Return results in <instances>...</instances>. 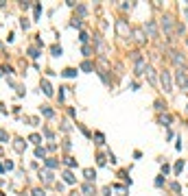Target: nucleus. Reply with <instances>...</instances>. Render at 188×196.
Masks as SVG:
<instances>
[{"mask_svg":"<svg viewBox=\"0 0 188 196\" xmlns=\"http://www.w3.org/2000/svg\"><path fill=\"white\" fill-rule=\"evenodd\" d=\"M162 85H164V92H171V76H168V72H162Z\"/></svg>","mask_w":188,"mask_h":196,"instance_id":"obj_1","label":"nucleus"},{"mask_svg":"<svg viewBox=\"0 0 188 196\" xmlns=\"http://www.w3.org/2000/svg\"><path fill=\"white\" fill-rule=\"evenodd\" d=\"M147 33L151 37H155L158 35V26H155V22H147Z\"/></svg>","mask_w":188,"mask_h":196,"instance_id":"obj_2","label":"nucleus"},{"mask_svg":"<svg viewBox=\"0 0 188 196\" xmlns=\"http://www.w3.org/2000/svg\"><path fill=\"white\" fill-rule=\"evenodd\" d=\"M42 89H44V94H46V96H53V87H51V83H48L46 78L42 81Z\"/></svg>","mask_w":188,"mask_h":196,"instance_id":"obj_3","label":"nucleus"},{"mask_svg":"<svg viewBox=\"0 0 188 196\" xmlns=\"http://www.w3.org/2000/svg\"><path fill=\"white\" fill-rule=\"evenodd\" d=\"M83 174H85V179H87V181H94V177H96V172H94L92 168H87V170L83 172Z\"/></svg>","mask_w":188,"mask_h":196,"instance_id":"obj_4","label":"nucleus"},{"mask_svg":"<svg viewBox=\"0 0 188 196\" xmlns=\"http://www.w3.org/2000/svg\"><path fill=\"white\" fill-rule=\"evenodd\" d=\"M61 74H64V76H68V78H70V76H77V70H74V68H66V70L61 72Z\"/></svg>","mask_w":188,"mask_h":196,"instance_id":"obj_5","label":"nucleus"},{"mask_svg":"<svg viewBox=\"0 0 188 196\" xmlns=\"http://www.w3.org/2000/svg\"><path fill=\"white\" fill-rule=\"evenodd\" d=\"M64 181L72 185V183H74V177H72V172H64Z\"/></svg>","mask_w":188,"mask_h":196,"instance_id":"obj_6","label":"nucleus"},{"mask_svg":"<svg viewBox=\"0 0 188 196\" xmlns=\"http://www.w3.org/2000/svg\"><path fill=\"white\" fill-rule=\"evenodd\" d=\"M24 139H15V150H18V153H22V150H24Z\"/></svg>","mask_w":188,"mask_h":196,"instance_id":"obj_7","label":"nucleus"},{"mask_svg":"<svg viewBox=\"0 0 188 196\" xmlns=\"http://www.w3.org/2000/svg\"><path fill=\"white\" fill-rule=\"evenodd\" d=\"M81 70H83V72H92L94 68H92V63H90V61H83V63H81Z\"/></svg>","mask_w":188,"mask_h":196,"instance_id":"obj_8","label":"nucleus"},{"mask_svg":"<svg viewBox=\"0 0 188 196\" xmlns=\"http://www.w3.org/2000/svg\"><path fill=\"white\" fill-rule=\"evenodd\" d=\"M42 113L46 116V118H53V116H55V111H53L51 107H42Z\"/></svg>","mask_w":188,"mask_h":196,"instance_id":"obj_9","label":"nucleus"},{"mask_svg":"<svg viewBox=\"0 0 188 196\" xmlns=\"http://www.w3.org/2000/svg\"><path fill=\"white\" fill-rule=\"evenodd\" d=\"M145 72V61H138V65H136V74H142Z\"/></svg>","mask_w":188,"mask_h":196,"instance_id":"obj_10","label":"nucleus"},{"mask_svg":"<svg viewBox=\"0 0 188 196\" xmlns=\"http://www.w3.org/2000/svg\"><path fill=\"white\" fill-rule=\"evenodd\" d=\"M0 142H9V133L4 129H0Z\"/></svg>","mask_w":188,"mask_h":196,"instance_id":"obj_11","label":"nucleus"},{"mask_svg":"<svg viewBox=\"0 0 188 196\" xmlns=\"http://www.w3.org/2000/svg\"><path fill=\"white\" fill-rule=\"evenodd\" d=\"M164 29H166V31L173 29V20H171V18H164Z\"/></svg>","mask_w":188,"mask_h":196,"instance_id":"obj_12","label":"nucleus"},{"mask_svg":"<svg viewBox=\"0 0 188 196\" xmlns=\"http://www.w3.org/2000/svg\"><path fill=\"white\" fill-rule=\"evenodd\" d=\"M83 194L85 196H92V185H90V183H85V185H83Z\"/></svg>","mask_w":188,"mask_h":196,"instance_id":"obj_13","label":"nucleus"},{"mask_svg":"<svg viewBox=\"0 0 188 196\" xmlns=\"http://www.w3.org/2000/svg\"><path fill=\"white\" fill-rule=\"evenodd\" d=\"M51 50H53V55H55V57H59V55L64 52V50H61V46H53Z\"/></svg>","mask_w":188,"mask_h":196,"instance_id":"obj_14","label":"nucleus"},{"mask_svg":"<svg viewBox=\"0 0 188 196\" xmlns=\"http://www.w3.org/2000/svg\"><path fill=\"white\" fill-rule=\"evenodd\" d=\"M29 142H33V144H40V142H42V137H40V135H31V137H29Z\"/></svg>","mask_w":188,"mask_h":196,"instance_id":"obj_15","label":"nucleus"},{"mask_svg":"<svg viewBox=\"0 0 188 196\" xmlns=\"http://www.w3.org/2000/svg\"><path fill=\"white\" fill-rule=\"evenodd\" d=\"M44 181L51 183V181H53V172H44Z\"/></svg>","mask_w":188,"mask_h":196,"instance_id":"obj_16","label":"nucleus"},{"mask_svg":"<svg viewBox=\"0 0 188 196\" xmlns=\"http://www.w3.org/2000/svg\"><path fill=\"white\" fill-rule=\"evenodd\" d=\"M147 74H149V78H151V83H155V74H153L151 68H147Z\"/></svg>","mask_w":188,"mask_h":196,"instance_id":"obj_17","label":"nucleus"},{"mask_svg":"<svg viewBox=\"0 0 188 196\" xmlns=\"http://www.w3.org/2000/svg\"><path fill=\"white\" fill-rule=\"evenodd\" d=\"M118 31H120V33H127V26H125V22H123V20L118 22Z\"/></svg>","mask_w":188,"mask_h":196,"instance_id":"obj_18","label":"nucleus"},{"mask_svg":"<svg viewBox=\"0 0 188 196\" xmlns=\"http://www.w3.org/2000/svg\"><path fill=\"white\" fill-rule=\"evenodd\" d=\"M46 166L48 168H57V161H55V159H46Z\"/></svg>","mask_w":188,"mask_h":196,"instance_id":"obj_19","label":"nucleus"},{"mask_svg":"<svg viewBox=\"0 0 188 196\" xmlns=\"http://www.w3.org/2000/svg\"><path fill=\"white\" fill-rule=\"evenodd\" d=\"M29 55H31L33 59H35V57H40V52H37V48H31V50H29Z\"/></svg>","mask_w":188,"mask_h":196,"instance_id":"obj_20","label":"nucleus"},{"mask_svg":"<svg viewBox=\"0 0 188 196\" xmlns=\"http://www.w3.org/2000/svg\"><path fill=\"white\" fill-rule=\"evenodd\" d=\"M181 168H184V161H177L175 164V172H181Z\"/></svg>","mask_w":188,"mask_h":196,"instance_id":"obj_21","label":"nucleus"},{"mask_svg":"<svg viewBox=\"0 0 188 196\" xmlns=\"http://www.w3.org/2000/svg\"><path fill=\"white\" fill-rule=\"evenodd\" d=\"M155 185H158V187L164 185V177H158V179H155Z\"/></svg>","mask_w":188,"mask_h":196,"instance_id":"obj_22","label":"nucleus"},{"mask_svg":"<svg viewBox=\"0 0 188 196\" xmlns=\"http://www.w3.org/2000/svg\"><path fill=\"white\" fill-rule=\"evenodd\" d=\"M79 39H81V42H83V44H85V42H87V39H90V35H87V33H81V35H79Z\"/></svg>","mask_w":188,"mask_h":196,"instance_id":"obj_23","label":"nucleus"},{"mask_svg":"<svg viewBox=\"0 0 188 196\" xmlns=\"http://www.w3.org/2000/svg\"><path fill=\"white\" fill-rule=\"evenodd\" d=\"M33 196H46V194H44V190H33Z\"/></svg>","mask_w":188,"mask_h":196,"instance_id":"obj_24","label":"nucleus"},{"mask_svg":"<svg viewBox=\"0 0 188 196\" xmlns=\"http://www.w3.org/2000/svg\"><path fill=\"white\" fill-rule=\"evenodd\" d=\"M40 13H42V7H40V4H35V18H40Z\"/></svg>","mask_w":188,"mask_h":196,"instance_id":"obj_25","label":"nucleus"},{"mask_svg":"<svg viewBox=\"0 0 188 196\" xmlns=\"http://www.w3.org/2000/svg\"><path fill=\"white\" fill-rule=\"evenodd\" d=\"M136 39H138V42H145V37H142V33H140V31H136Z\"/></svg>","mask_w":188,"mask_h":196,"instance_id":"obj_26","label":"nucleus"},{"mask_svg":"<svg viewBox=\"0 0 188 196\" xmlns=\"http://www.w3.org/2000/svg\"><path fill=\"white\" fill-rule=\"evenodd\" d=\"M35 155L37 157H44V148H35Z\"/></svg>","mask_w":188,"mask_h":196,"instance_id":"obj_27","label":"nucleus"}]
</instances>
